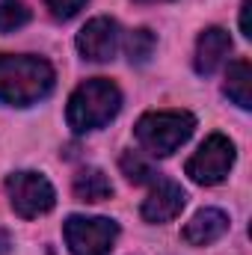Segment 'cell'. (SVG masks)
<instances>
[{"label": "cell", "mask_w": 252, "mask_h": 255, "mask_svg": "<svg viewBox=\"0 0 252 255\" xmlns=\"http://www.w3.org/2000/svg\"><path fill=\"white\" fill-rule=\"evenodd\" d=\"M54 89V68L42 57L0 54V101L30 107Z\"/></svg>", "instance_id": "1"}, {"label": "cell", "mask_w": 252, "mask_h": 255, "mask_svg": "<svg viewBox=\"0 0 252 255\" xmlns=\"http://www.w3.org/2000/svg\"><path fill=\"white\" fill-rule=\"evenodd\" d=\"M119 110H122L119 86L107 77H92L71 92L65 119H68V128H74L77 133H86V130H95V128L113 122Z\"/></svg>", "instance_id": "2"}, {"label": "cell", "mask_w": 252, "mask_h": 255, "mask_svg": "<svg viewBox=\"0 0 252 255\" xmlns=\"http://www.w3.org/2000/svg\"><path fill=\"white\" fill-rule=\"evenodd\" d=\"M193 128L196 119L187 110H154L139 116L133 136L151 157H166L193 136Z\"/></svg>", "instance_id": "3"}, {"label": "cell", "mask_w": 252, "mask_h": 255, "mask_svg": "<svg viewBox=\"0 0 252 255\" xmlns=\"http://www.w3.org/2000/svg\"><path fill=\"white\" fill-rule=\"evenodd\" d=\"M232 166H235V142L223 133H211L199 145V151L187 160L184 172L190 175V181H196L202 187H214V184L226 181Z\"/></svg>", "instance_id": "4"}, {"label": "cell", "mask_w": 252, "mask_h": 255, "mask_svg": "<svg viewBox=\"0 0 252 255\" xmlns=\"http://www.w3.org/2000/svg\"><path fill=\"white\" fill-rule=\"evenodd\" d=\"M65 244L71 255H107L119 238V226L107 217H68Z\"/></svg>", "instance_id": "5"}, {"label": "cell", "mask_w": 252, "mask_h": 255, "mask_svg": "<svg viewBox=\"0 0 252 255\" xmlns=\"http://www.w3.org/2000/svg\"><path fill=\"white\" fill-rule=\"evenodd\" d=\"M6 193H9V205L18 217L33 220L42 217L54 208L57 193L51 187V181L39 172H15L6 178Z\"/></svg>", "instance_id": "6"}, {"label": "cell", "mask_w": 252, "mask_h": 255, "mask_svg": "<svg viewBox=\"0 0 252 255\" xmlns=\"http://www.w3.org/2000/svg\"><path fill=\"white\" fill-rule=\"evenodd\" d=\"M116 48H119V24L113 18H92L77 33V51L83 60L107 63L116 57Z\"/></svg>", "instance_id": "7"}, {"label": "cell", "mask_w": 252, "mask_h": 255, "mask_svg": "<svg viewBox=\"0 0 252 255\" xmlns=\"http://www.w3.org/2000/svg\"><path fill=\"white\" fill-rule=\"evenodd\" d=\"M184 202H187V193L181 190V184H175L169 178H157V187L142 202L139 214L145 223H166V220H175L181 214Z\"/></svg>", "instance_id": "8"}, {"label": "cell", "mask_w": 252, "mask_h": 255, "mask_svg": "<svg viewBox=\"0 0 252 255\" xmlns=\"http://www.w3.org/2000/svg\"><path fill=\"white\" fill-rule=\"evenodd\" d=\"M229 232V217L220 208H202L187 226L181 229V238L190 247H208L214 241H220Z\"/></svg>", "instance_id": "9"}, {"label": "cell", "mask_w": 252, "mask_h": 255, "mask_svg": "<svg viewBox=\"0 0 252 255\" xmlns=\"http://www.w3.org/2000/svg\"><path fill=\"white\" fill-rule=\"evenodd\" d=\"M232 51V39L223 27H208L202 30L199 42H196V71L199 74H214L223 60Z\"/></svg>", "instance_id": "10"}, {"label": "cell", "mask_w": 252, "mask_h": 255, "mask_svg": "<svg viewBox=\"0 0 252 255\" xmlns=\"http://www.w3.org/2000/svg\"><path fill=\"white\" fill-rule=\"evenodd\" d=\"M223 89H226V95L241 110H250L252 107V65H250V60H235V63L229 65Z\"/></svg>", "instance_id": "11"}, {"label": "cell", "mask_w": 252, "mask_h": 255, "mask_svg": "<svg viewBox=\"0 0 252 255\" xmlns=\"http://www.w3.org/2000/svg\"><path fill=\"white\" fill-rule=\"evenodd\" d=\"M71 190H74V196H77L80 202H104V199L113 196V184H110V178H107L101 169L89 166V169H80V172L74 175Z\"/></svg>", "instance_id": "12"}, {"label": "cell", "mask_w": 252, "mask_h": 255, "mask_svg": "<svg viewBox=\"0 0 252 255\" xmlns=\"http://www.w3.org/2000/svg\"><path fill=\"white\" fill-rule=\"evenodd\" d=\"M119 166H122L125 178L133 181V184H145V181H157V178H160V175L154 172V166H151L148 160H142L136 151H125V154L119 157Z\"/></svg>", "instance_id": "13"}, {"label": "cell", "mask_w": 252, "mask_h": 255, "mask_svg": "<svg viewBox=\"0 0 252 255\" xmlns=\"http://www.w3.org/2000/svg\"><path fill=\"white\" fill-rule=\"evenodd\" d=\"M125 51H127L130 63H145L151 57V51H154V33L145 30V27L130 30V36H127V42H125Z\"/></svg>", "instance_id": "14"}, {"label": "cell", "mask_w": 252, "mask_h": 255, "mask_svg": "<svg viewBox=\"0 0 252 255\" xmlns=\"http://www.w3.org/2000/svg\"><path fill=\"white\" fill-rule=\"evenodd\" d=\"M30 21V9L21 0H0V33H12Z\"/></svg>", "instance_id": "15"}, {"label": "cell", "mask_w": 252, "mask_h": 255, "mask_svg": "<svg viewBox=\"0 0 252 255\" xmlns=\"http://www.w3.org/2000/svg\"><path fill=\"white\" fill-rule=\"evenodd\" d=\"M45 6H48V12L57 21H68V18H74L86 6V0H45Z\"/></svg>", "instance_id": "16"}, {"label": "cell", "mask_w": 252, "mask_h": 255, "mask_svg": "<svg viewBox=\"0 0 252 255\" xmlns=\"http://www.w3.org/2000/svg\"><path fill=\"white\" fill-rule=\"evenodd\" d=\"M250 9H252V0H244L241 3V30H244V36L250 39L252 30H250Z\"/></svg>", "instance_id": "17"}, {"label": "cell", "mask_w": 252, "mask_h": 255, "mask_svg": "<svg viewBox=\"0 0 252 255\" xmlns=\"http://www.w3.org/2000/svg\"><path fill=\"white\" fill-rule=\"evenodd\" d=\"M9 247H12L9 235H6V232H0V255H6V253H9Z\"/></svg>", "instance_id": "18"}, {"label": "cell", "mask_w": 252, "mask_h": 255, "mask_svg": "<svg viewBox=\"0 0 252 255\" xmlns=\"http://www.w3.org/2000/svg\"><path fill=\"white\" fill-rule=\"evenodd\" d=\"M136 3H163V0H136Z\"/></svg>", "instance_id": "19"}]
</instances>
